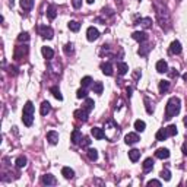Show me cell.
<instances>
[{
	"instance_id": "cell-25",
	"label": "cell",
	"mask_w": 187,
	"mask_h": 187,
	"mask_svg": "<svg viewBox=\"0 0 187 187\" xmlns=\"http://www.w3.org/2000/svg\"><path fill=\"white\" fill-rule=\"evenodd\" d=\"M34 6V0H21V7L24 10H31Z\"/></svg>"
},
{
	"instance_id": "cell-21",
	"label": "cell",
	"mask_w": 187,
	"mask_h": 187,
	"mask_svg": "<svg viewBox=\"0 0 187 187\" xmlns=\"http://www.w3.org/2000/svg\"><path fill=\"white\" fill-rule=\"evenodd\" d=\"M129 158L132 162H136V161L140 158V151L139 149H132V151H129Z\"/></svg>"
},
{
	"instance_id": "cell-17",
	"label": "cell",
	"mask_w": 187,
	"mask_h": 187,
	"mask_svg": "<svg viewBox=\"0 0 187 187\" xmlns=\"http://www.w3.org/2000/svg\"><path fill=\"white\" fill-rule=\"evenodd\" d=\"M101 70H102L104 75L111 76V75H113V66H111V63H102V64H101Z\"/></svg>"
},
{
	"instance_id": "cell-31",
	"label": "cell",
	"mask_w": 187,
	"mask_h": 187,
	"mask_svg": "<svg viewBox=\"0 0 187 187\" xmlns=\"http://www.w3.org/2000/svg\"><path fill=\"white\" fill-rule=\"evenodd\" d=\"M50 91H51V94L54 95V98H56V100H58V101H62V100H63L62 92H60V89H58L57 86H51V89H50Z\"/></svg>"
},
{
	"instance_id": "cell-39",
	"label": "cell",
	"mask_w": 187,
	"mask_h": 187,
	"mask_svg": "<svg viewBox=\"0 0 187 187\" xmlns=\"http://www.w3.org/2000/svg\"><path fill=\"white\" fill-rule=\"evenodd\" d=\"M18 40H19L21 43H26V41L29 40V34L28 32H21L19 37H18Z\"/></svg>"
},
{
	"instance_id": "cell-16",
	"label": "cell",
	"mask_w": 187,
	"mask_h": 187,
	"mask_svg": "<svg viewBox=\"0 0 187 187\" xmlns=\"http://www.w3.org/2000/svg\"><path fill=\"white\" fill-rule=\"evenodd\" d=\"M50 111H51V104H50L48 101H44L43 104H41V108H40L41 115H47Z\"/></svg>"
},
{
	"instance_id": "cell-6",
	"label": "cell",
	"mask_w": 187,
	"mask_h": 187,
	"mask_svg": "<svg viewBox=\"0 0 187 187\" xmlns=\"http://www.w3.org/2000/svg\"><path fill=\"white\" fill-rule=\"evenodd\" d=\"M91 134L95 138V139H104L105 138V132L101 129V127H92L91 129Z\"/></svg>"
},
{
	"instance_id": "cell-47",
	"label": "cell",
	"mask_w": 187,
	"mask_h": 187,
	"mask_svg": "<svg viewBox=\"0 0 187 187\" xmlns=\"http://www.w3.org/2000/svg\"><path fill=\"white\" fill-rule=\"evenodd\" d=\"M183 154H184V155H187V143H184V145H183Z\"/></svg>"
},
{
	"instance_id": "cell-49",
	"label": "cell",
	"mask_w": 187,
	"mask_h": 187,
	"mask_svg": "<svg viewBox=\"0 0 187 187\" xmlns=\"http://www.w3.org/2000/svg\"><path fill=\"white\" fill-rule=\"evenodd\" d=\"M94 2H95V0H86V3H88V5H92Z\"/></svg>"
},
{
	"instance_id": "cell-33",
	"label": "cell",
	"mask_w": 187,
	"mask_h": 187,
	"mask_svg": "<svg viewBox=\"0 0 187 187\" xmlns=\"http://www.w3.org/2000/svg\"><path fill=\"white\" fill-rule=\"evenodd\" d=\"M88 158L91 159V161H96V159H98V151L89 148L88 149Z\"/></svg>"
},
{
	"instance_id": "cell-8",
	"label": "cell",
	"mask_w": 187,
	"mask_h": 187,
	"mask_svg": "<svg viewBox=\"0 0 187 187\" xmlns=\"http://www.w3.org/2000/svg\"><path fill=\"white\" fill-rule=\"evenodd\" d=\"M155 157L159 159H167L170 157V151L167 148H159L157 149V152H155Z\"/></svg>"
},
{
	"instance_id": "cell-50",
	"label": "cell",
	"mask_w": 187,
	"mask_h": 187,
	"mask_svg": "<svg viewBox=\"0 0 187 187\" xmlns=\"http://www.w3.org/2000/svg\"><path fill=\"white\" fill-rule=\"evenodd\" d=\"M183 79H184V81H186V82H187V72H186V73H184V75H183Z\"/></svg>"
},
{
	"instance_id": "cell-9",
	"label": "cell",
	"mask_w": 187,
	"mask_h": 187,
	"mask_svg": "<svg viewBox=\"0 0 187 187\" xmlns=\"http://www.w3.org/2000/svg\"><path fill=\"white\" fill-rule=\"evenodd\" d=\"M170 53L171 54H180L181 53V44L180 41H173L170 45Z\"/></svg>"
},
{
	"instance_id": "cell-20",
	"label": "cell",
	"mask_w": 187,
	"mask_h": 187,
	"mask_svg": "<svg viewBox=\"0 0 187 187\" xmlns=\"http://www.w3.org/2000/svg\"><path fill=\"white\" fill-rule=\"evenodd\" d=\"M142 167H143L145 173H149V171L154 168V159H152V158H146L143 161V165H142Z\"/></svg>"
},
{
	"instance_id": "cell-1",
	"label": "cell",
	"mask_w": 187,
	"mask_h": 187,
	"mask_svg": "<svg viewBox=\"0 0 187 187\" xmlns=\"http://www.w3.org/2000/svg\"><path fill=\"white\" fill-rule=\"evenodd\" d=\"M180 98L177 96H171L167 102V107H165V120H171L173 117L180 113Z\"/></svg>"
},
{
	"instance_id": "cell-4",
	"label": "cell",
	"mask_w": 187,
	"mask_h": 187,
	"mask_svg": "<svg viewBox=\"0 0 187 187\" xmlns=\"http://www.w3.org/2000/svg\"><path fill=\"white\" fill-rule=\"evenodd\" d=\"M132 38L139 41V43H145V41L148 40V34L143 32V31H134V32L132 34Z\"/></svg>"
},
{
	"instance_id": "cell-30",
	"label": "cell",
	"mask_w": 187,
	"mask_h": 187,
	"mask_svg": "<svg viewBox=\"0 0 187 187\" xmlns=\"http://www.w3.org/2000/svg\"><path fill=\"white\" fill-rule=\"evenodd\" d=\"M168 89H170V82L168 81H161L159 82V92H161V94H165Z\"/></svg>"
},
{
	"instance_id": "cell-14",
	"label": "cell",
	"mask_w": 187,
	"mask_h": 187,
	"mask_svg": "<svg viewBox=\"0 0 187 187\" xmlns=\"http://www.w3.org/2000/svg\"><path fill=\"white\" fill-rule=\"evenodd\" d=\"M117 72H119V75L124 76L126 73L129 72V66H127L124 62H119L117 63Z\"/></svg>"
},
{
	"instance_id": "cell-44",
	"label": "cell",
	"mask_w": 187,
	"mask_h": 187,
	"mask_svg": "<svg viewBox=\"0 0 187 187\" xmlns=\"http://www.w3.org/2000/svg\"><path fill=\"white\" fill-rule=\"evenodd\" d=\"M72 5H73L75 9H79V7L82 6V0H72Z\"/></svg>"
},
{
	"instance_id": "cell-22",
	"label": "cell",
	"mask_w": 187,
	"mask_h": 187,
	"mask_svg": "<svg viewBox=\"0 0 187 187\" xmlns=\"http://www.w3.org/2000/svg\"><path fill=\"white\" fill-rule=\"evenodd\" d=\"M22 121H24V124L26 126V127H29V126H32L34 123V114H22Z\"/></svg>"
},
{
	"instance_id": "cell-3",
	"label": "cell",
	"mask_w": 187,
	"mask_h": 187,
	"mask_svg": "<svg viewBox=\"0 0 187 187\" xmlns=\"http://www.w3.org/2000/svg\"><path fill=\"white\" fill-rule=\"evenodd\" d=\"M100 37V32H98V29L94 28V26H89L86 31V38L88 41H95L96 38Z\"/></svg>"
},
{
	"instance_id": "cell-12",
	"label": "cell",
	"mask_w": 187,
	"mask_h": 187,
	"mask_svg": "<svg viewBox=\"0 0 187 187\" xmlns=\"http://www.w3.org/2000/svg\"><path fill=\"white\" fill-rule=\"evenodd\" d=\"M75 117H76L77 120L86 121L88 120V111L85 110V108H82V110H76V111H75Z\"/></svg>"
},
{
	"instance_id": "cell-23",
	"label": "cell",
	"mask_w": 187,
	"mask_h": 187,
	"mask_svg": "<svg viewBox=\"0 0 187 187\" xmlns=\"http://www.w3.org/2000/svg\"><path fill=\"white\" fill-rule=\"evenodd\" d=\"M155 138H157V140H159V142H162V140H165V139L168 138L167 129H159L158 132H157V134H155Z\"/></svg>"
},
{
	"instance_id": "cell-48",
	"label": "cell",
	"mask_w": 187,
	"mask_h": 187,
	"mask_svg": "<svg viewBox=\"0 0 187 187\" xmlns=\"http://www.w3.org/2000/svg\"><path fill=\"white\" fill-rule=\"evenodd\" d=\"M183 123H184V126H186V127H187V115H186V117H184V120H183Z\"/></svg>"
},
{
	"instance_id": "cell-42",
	"label": "cell",
	"mask_w": 187,
	"mask_h": 187,
	"mask_svg": "<svg viewBox=\"0 0 187 187\" xmlns=\"http://www.w3.org/2000/svg\"><path fill=\"white\" fill-rule=\"evenodd\" d=\"M81 146H83V148H86V146H89V145H91V139H89V138H88V136H85V138H83V140H81Z\"/></svg>"
},
{
	"instance_id": "cell-15",
	"label": "cell",
	"mask_w": 187,
	"mask_h": 187,
	"mask_svg": "<svg viewBox=\"0 0 187 187\" xmlns=\"http://www.w3.org/2000/svg\"><path fill=\"white\" fill-rule=\"evenodd\" d=\"M62 175L64 178H67V180H70V178L75 177V171H73L72 168H69V167H63L62 168Z\"/></svg>"
},
{
	"instance_id": "cell-26",
	"label": "cell",
	"mask_w": 187,
	"mask_h": 187,
	"mask_svg": "<svg viewBox=\"0 0 187 187\" xmlns=\"http://www.w3.org/2000/svg\"><path fill=\"white\" fill-rule=\"evenodd\" d=\"M26 158H25L24 155H21V157H18L16 158V161H15V164H16V167L18 168H24V167H26Z\"/></svg>"
},
{
	"instance_id": "cell-18",
	"label": "cell",
	"mask_w": 187,
	"mask_h": 187,
	"mask_svg": "<svg viewBox=\"0 0 187 187\" xmlns=\"http://www.w3.org/2000/svg\"><path fill=\"white\" fill-rule=\"evenodd\" d=\"M72 143L73 145H79L81 143V140H82V133L79 132V130H73V133H72Z\"/></svg>"
},
{
	"instance_id": "cell-29",
	"label": "cell",
	"mask_w": 187,
	"mask_h": 187,
	"mask_svg": "<svg viewBox=\"0 0 187 187\" xmlns=\"http://www.w3.org/2000/svg\"><path fill=\"white\" fill-rule=\"evenodd\" d=\"M67 26H69V29H70V31H73V32H77V31L81 29V24H79V22H76V21H70V22L67 24Z\"/></svg>"
},
{
	"instance_id": "cell-37",
	"label": "cell",
	"mask_w": 187,
	"mask_h": 187,
	"mask_svg": "<svg viewBox=\"0 0 187 187\" xmlns=\"http://www.w3.org/2000/svg\"><path fill=\"white\" fill-rule=\"evenodd\" d=\"M159 175H161V178H162V180H165V181H170V180H171V173H170L168 170H162Z\"/></svg>"
},
{
	"instance_id": "cell-40",
	"label": "cell",
	"mask_w": 187,
	"mask_h": 187,
	"mask_svg": "<svg viewBox=\"0 0 187 187\" xmlns=\"http://www.w3.org/2000/svg\"><path fill=\"white\" fill-rule=\"evenodd\" d=\"M76 96L79 100H81V98H88V94H86V91H85V88H81V89L76 92Z\"/></svg>"
},
{
	"instance_id": "cell-32",
	"label": "cell",
	"mask_w": 187,
	"mask_h": 187,
	"mask_svg": "<svg viewBox=\"0 0 187 187\" xmlns=\"http://www.w3.org/2000/svg\"><path fill=\"white\" fill-rule=\"evenodd\" d=\"M134 129H136V132H143V130L146 129V124H145V121L136 120V121H134Z\"/></svg>"
},
{
	"instance_id": "cell-46",
	"label": "cell",
	"mask_w": 187,
	"mask_h": 187,
	"mask_svg": "<svg viewBox=\"0 0 187 187\" xmlns=\"http://www.w3.org/2000/svg\"><path fill=\"white\" fill-rule=\"evenodd\" d=\"M170 75H171V77H177V76H178V72L175 70V69H174V72H171Z\"/></svg>"
},
{
	"instance_id": "cell-41",
	"label": "cell",
	"mask_w": 187,
	"mask_h": 187,
	"mask_svg": "<svg viewBox=\"0 0 187 187\" xmlns=\"http://www.w3.org/2000/svg\"><path fill=\"white\" fill-rule=\"evenodd\" d=\"M145 104H146V113H148V114H152V113H154V107H151V102H149L148 98H145Z\"/></svg>"
},
{
	"instance_id": "cell-43",
	"label": "cell",
	"mask_w": 187,
	"mask_h": 187,
	"mask_svg": "<svg viewBox=\"0 0 187 187\" xmlns=\"http://www.w3.org/2000/svg\"><path fill=\"white\" fill-rule=\"evenodd\" d=\"M64 53H66V54L73 53V44L72 43H67L66 45H64Z\"/></svg>"
},
{
	"instance_id": "cell-24",
	"label": "cell",
	"mask_w": 187,
	"mask_h": 187,
	"mask_svg": "<svg viewBox=\"0 0 187 187\" xmlns=\"http://www.w3.org/2000/svg\"><path fill=\"white\" fill-rule=\"evenodd\" d=\"M94 107H95V102H94V100H91V98H85V104H83V108L89 113V111L94 110Z\"/></svg>"
},
{
	"instance_id": "cell-35",
	"label": "cell",
	"mask_w": 187,
	"mask_h": 187,
	"mask_svg": "<svg viewBox=\"0 0 187 187\" xmlns=\"http://www.w3.org/2000/svg\"><path fill=\"white\" fill-rule=\"evenodd\" d=\"M140 25L146 29L151 28V26H152V19H151V18H143V19H140Z\"/></svg>"
},
{
	"instance_id": "cell-13",
	"label": "cell",
	"mask_w": 187,
	"mask_h": 187,
	"mask_svg": "<svg viewBox=\"0 0 187 187\" xmlns=\"http://www.w3.org/2000/svg\"><path fill=\"white\" fill-rule=\"evenodd\" d=\"M56 16H57V7H56V5H50L47 9V18L48 19H56Z\"/></svg>"
},
{
	"instance_id": "cell-11",
	"label": "cell",
	"mask_w": 187,
	"mask_h": 187,
	"mask_svg": "<svg viewBox=\"0 0 187 187\" xmlns=\"http://www.w3.org/2000/svg\"><path fill=\"white\" fill-rule=\"evenodd\" d=\"M47 140L51 145H56L58 142V133L57 132H54V130H50V132L47 133Z\"/></svg>"
},
{
	"instance_id": "cell-19",
	"label": "cell",
	"mask_w": 187,
	"mask_h": 187,
	"mask_svg": "<svg viewBox=\"0 0 187 187\" xmlns=\"http://www.w3.org/2000/svg\"><path fill=\"white\" fill-rule=\"evenodd\" d=\"M41 53H43L44 58H47V60H51L54 57V51L50 47H43L41 48Z\"/></svg>"
},
{
	"instance_id": "cell-2",
	"label": "cell",
	"mask_w": 187,
	"mask_h": 187,
	"mask_svg": "<svg viewBox=\"0 0 187 187\" xmlns=\"http://www.w3.org/2000/svg\"><path fill=\"white\" fill-rule=\"evenodd\" d=\"M40 35L45 40H51L53 38V35H54V32L50 26H40Z\"/></svg>"
},
{
	"instance_id": "cell-7",
	"label": "cell",
	"mask_w": 187,
	"mask_h": 187,
	"mask_svg": "<svg viewBox=\"0 0 187 187\" xmlns=\"http://www.w3.org/2000/svg\"><path fill=\"white\" fill-rule=\"evenodd\" d=\"M41 181H43V184H45V186H54V184L57 183L56 181V177L51 175V174H44Z\"/></svg>"
},
{
	"instance_id": "cell-27",
	"label": "cell",
	"mask_w": 187,
	"mask_h": 187,
	"mask_svg": "<svg viewBox=\"0 0 187 187\" xmlns=\"http://www.w3.org/2000/svg\"><path fill=\"white\" fill-rule=\"evenodd\" d=\"M92 91L95 92V94H98V95H101L102 91H104V85H102L101 82H95V83L92 85Z\"/></svg>"
},
{
	"instance_id": "cell-45",
	"label": "cell",
	"mask_w": 187,
	"mask_h": 187,
	"mask_svg": "<svg viewBox=\"0 0 187 187\" xmlns=\"http://www.w3.org/2000/svg\"><path fill=\"white\" fill-rule=\"evenodd\" d=\"M148 186H161V181L159 180H149Z\"/></svg>"
},
{
	"instance_id": "cell-36",
	"label": "cell",
	"mask_w": 187,
	"mask_h": 187,
	"mask_svg": "<svg viewBox=\"0 0 187 187\" xmlns=\"http://www.w3.org/2000/svg\"><path fill=\"white\" fill-rule=\"evenodd\" d=\"M167 129V133L168 136H175L177 134V126H174V124H170L168 127H165Z\"/></svg>"
},
{
	"instance_id": "cell-5",
	"label": "cell",
	"mask_w": 187,
	"mask_h": 187,
	"mask_svg": "<svg viewBox=\"0 0 187 187\" xmlns=\"http://www.w3.org/2000/svg\"><path fill=\"white\" fill-rule=\"evenodd\" d=\"M139 140L140 139H139V134L138 133H127L124 138V142L127 145H134V143H138Z\"/></svg>"
},
{
	"instance_id": "cell-10",
	"label": "cell",
	"mask_w": 187,
	"mask_h": 187,
	"mask_svg": "<svg viewBox=\"0 0 187 187\" xmlns=\"http://www.w3.org/2000/svg\"><path fill=\"white\" fill-rule=\"evenodd\" d=\"M157 72L158 73H167L168 72V64L165 60H158V62H157Z\"/></svg>"
},
{
	"instance_id": "cell-34",
	"label": "cell",
	"mask_w": 187,
	"mask_h": 187,
	"mask_svg": "<svg viewBox=\"0 0 187 187\" xmlns=\"http://www.w3.org/2000/svg\"><path fill=\"white\" fill-rule=\"evenodd\" d=\"M82 88H88V86H91V83H92V77L91 76H85V77H82Z\"/></svg>"
},
{
	"instance_id": "cell-38",
	"label": "cell",
	"mask_w": 187,
	"mask_h": 187,
	"mask_svg": "<svg viewBox=\"0 0 187 187\" xmlns=\"http://www.w3.org/2000/svg\"><path fill=\"white\" fill-rule=\"evenodd\" d=\"M149 50H151V45H148V44H145V45H142V47L139 48V51H138V53H139L140 56H146Z\"/></svg>"
},
{
	"instance_id": "cell-28",
	"label": "cell",
	"mask_w": 187,
	"mask_h": 187,
	"mask_svg": "<svg viewBox=\"0 0 187 187\" xmlns=\"http://www.w3.org/2000/svg\"><path fill=\"white\" fill-rule=\"evenodd\" d=\"M34 110H35V107H34V104L31 102V101H28V102L24 105V113L25 114H34Z\"/></svg>"
},
{
	"instance_id": "cell-51",
	"label": "cell",
	"mask_w": 187,
	"mask_h": 187,
	"mask_svg": "<svg viewBox=\"0 0 187 187\" xmlns=\"http://www.w3.org/2000/svg\"><path fill=\"white\" fill-rule=\"evenodd\" d=\"M139 2H140V0H139Z\"/></svg>"
}]
</instances>
